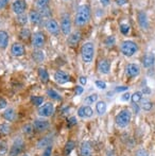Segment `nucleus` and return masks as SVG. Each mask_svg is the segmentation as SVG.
Returning a JSON list of instances; mask_svg holds the SVG:
<instances>
[{
  "instance_id": "obj_2",
  "label": "nucleus",
  "mask_w": 155,
  "mask_h": 156,
  "mask_svg": "<svg viewBox=\"0 0 155 156\" xmlns=\"http://www.w3.org/2000/svg\"><path fill=\"white\" fill-rule=\"evenodd\" d=\"M93 53H95V47L93 43H85L81 49V56L84 63H90L93 58Z\"/></svg>"
},
{
  "instance_id": "obj_54",
  "label": "nucleus",
  "mask_w": 155,
  "mask_h": 156,
  "mask_svg": "<svg viewBox=\"0 0 155 156\" xmlns=\"http://www.w3.org/2000/svg\"><path fill=\"white\" fill-rule=\"evenodd\" d=\"M116 2L119 5H122V4H125L126 2H128V0H116Z\"/></svg>"
},
{
  "instance_id": "obj_37",
  "label": "nucleus",
  "mask_w": 155,
  "mask_h": 156,
  "mask_svg": "<svg viewBox=\"0 0 155 156\" xmlns=\"http://www.w3.org/2000/svg\"><path fill=\"white\" fill-rule=\"evenodd\" d=\"M120 31H121L122 34H128L129 31H130V27H129V25H125V23H122V25H120Z\"/></svg>"
},
{
  "instance_id": "obj_4",
  "label": "nucleus",
  "mask_w": 155,
  "mask_h": 156,
  "mask_svg": "<svg viewBox=\"0 0 155 156\" xmlns=\"http://www.w3.org/2000/svg\"><path fill=\"white\" fill-rule=\"evenodd\" d=\"M120 50H121V52L123 53V55L129 56V58H130V56L134 55V54L136 53L137 50H138V47H137V45L134 43V41H125L121 44Z\"/></svg>"
},
{
  "instance_id": "obj_18",
  "label": "nucleus",
  "mask_w": 155,
  "mask_h": 156,
  "mask_svg": "<svg viewBox=\"0 0 155 156\" xmlns=\"http://www.w3.org/2000/svg\"><path fill=\"white\" fill-rule=\"evenodd\" d=\"M81 41V32L76 31L73 32L71 35H69V38H68V44L71 46V47H75L77 46Z\"/></svg>"
},
{
  "instance_id": "obj_10",
  "label": "nucleus",
  "mask_w": 155,
  "mask_h": 156,
  "mask_svg": "<svg viewBox=\"0 0 155 156\" xmlns=\"http://www.w3.org/2000/svg\"><path fill=\"white\" fill-rule=\"evenodd\" d=\"M46 29L52 35H58L60 33V27L54 19H49L46 23Z\"/></svg>"
},
{
  "instance_id": "obj_34",
  "label": "nucleus",
  "mask_w": 155,
  "mask_h": 156,
  "mask_svg": "<svg viewBox=\"0 0 155 156\" xmlns=\"http://www.w3.org/2000/svg\"><path fill=\"white\" fill-rule=\"evenodd\" d=\"M152 106H153V104H152V102H151V101H149V100L143 101V104H141V107H143V111H147V112L148 111H151Z\"/></svg>"
},
{
  "instance_id": "obj_41",
  "label": "nucleus",
  "mask_w": 155,
  "mask_h": 156,
  "mask_svg": "<svg viewBox=\"0 0 155 156\" xmlns=\"http://www.w3.org/2000/svg\"><path fill=\"white\" fill-rule=\"evenodd\" d=\"M49 2H50V0H37V6H39L41 9L46 8Z\"/></svg>"
},
{
  "instance_id": "obj_30",
  "label": "nucleus",
  "mask_w": 155,
  "mask_h": 156,
  "mask_svg": "<svg viewBox=\"0 0 155 156\" xmlns=\"http://www.w3.org/2000/svg\"><path fill=\"white\" fill-rule=\"evenodd\" d=\"M131 98H132V102L134 103H138L140 102L141 100H143V93L141 91H136V93H134L131 96Z\"/></svg>"
},
{
  "instance_id": "obj_46",
  "label": "nucleus",
  "mask_w": 155,
  "mask_h": 156,
  "mask_svg": "<svg viewBox=\"0 0 155 156\" xmlns=\"http://www.w3.org/2000/svg\"><path fill=\"white\" fill-rule=\"evenodd\" d=\"M5 106H6V101H5V99L0 98V109H3Z\"/></svg>"
},
{
  "instance_id": "obj_25",
  "label": "nucleus",
  "mask_w": 155,
  "mask_h": 156,
  "mask_svg": "<svg viewBox=\"0 0 155 156\" xmlns=\"http://www.w3.org/2000/svg\"><path fill=\"white\" fill-rule=\"evenodd\" d=\"M51 141H52L51 136H47V137H45V138H43L41 140H39L38 144H37V148H38V149L47 148L48 146H50Z\"/></svg>"
},
{
  "instance_id": "obj_47",
  "label": "nucleus",
  "mask_w": 155,
  "mask_h": 156,
  "mask_svg": "<svg viewBox=\"0 0 155 156\" xmlns=\"http://www.w3.org/2000/svg\"><path fill=\"white\" fill-rule=\"evenodd\" d=\"M75 124H77V118H76V117H71L70 119H69L68 125H69V126H71V125H75Z\"/></svg>"
},
{
  "instance_id": "obj_27",
  "label": "nucleus",
  "mask_w": 155,
  "mask_h": 156,
  "mask_svg": "<svg viewBox=\"0 0 155 156\" xmlns=\"http://www.w3.org/2000/svg\"><path fill=\"white\" fill-rule=\"evenodd\" d=\"M3 117L5 120L8 121H13L15 119V112L13 108H10V109H6L5 112L3 113Z\"/></svg>"
},
{
  "instance_id": "obj_21",
  "label": "nucleus",
  "mask_w": 155,
  "mask_h": 156,
  "mask_svg": "<svg viewBox=\"0 0 155 156\" xmlns=\"http://www.w3.org/2000/svg\"><path fill=\"white\" fill-rule=\"evenodd\" d=\"M9 45V34L3 30H0V48L5 49Z\"/></svg>"
},
{
  "instance_id": "obj_29",
  "label": "nucleus",
  "mask_w": 155,
  "mask_h": 156,
  "mask_svg": "<svg viewBox=\"0 0 155 156\" xmlns=\"http://www.w3.org/2000/svg\"><path fill=\"white\" fill-rule=\"evenodd\" d=\"M48 96L50 97V98L52 99V100H56V101H61L62 100V97L60 96V94L56 93L54 89H49V90L47 91Z\"/></svg>"
},
{
  "instance_id": "obj_50",
  "label": "nucleus",
  "mask_w": 155,
  "mask_h": 156,
  "mask_svg": "<svg viewBox=\"0 0 155 156\" xmlns=\"http://www.w3.org/2000/svg\"><path fill=\"white\" fill-rule=\"evenodd\" d=\"M130 98H131V94H124L123 96L121 97V100L122 101H128Z\"/></svg>"
},
{
  "instance_id": "obj_19",
  "label": "nucleus",
  "mask_w": 155,
  "mask_h": 156,
  "mask_svg": "<svg viewBox=\"0 0 155 156\" xmlns=\"http://www.w3.org/2000/svg\"><path fill=\"white\" fill-rule=\"evenodd\" d=\"M98 69H99V71L101 72V73L107 74L111 69L110 62H108L107 60H102L101 62L99 63V65H98Z\"/></svg>"
},
{
  "instance_id": "obj_44",
  "label": "nucleus",
  "mask_w": 155,
  "mask_h": 156,
  "mask_svg": "<svg viewBox=\"0 0 155 156\" xmlns=\"http://www.w3.org/2000/svg\"><path fill=\"white\" fill-rule=\"evenodd\" d=\"M6 151H8V148H6V144H0V155L5 154Z\"/></svg>"
},
{
  "instance_id": "obj_1",
  "label": "nucleus",
  "mask_w": 155,
  "mask_h": 156,
  "mask_svg": "<svg viewBox=\"0 0 155 156\" xmlns=\"http://www.w3.org/2000/svg\"><path fill=\"white\" fill-rule=\"evenodd\" d=\"M90 19V8L87 4H82L78 8L75 23L77 26H84Z\"/></svg>"
},
{
  "instance_id": "obj_32",
  "label": "nucleus",
  "mask_w": 155,
  "mask_h": 156,
  "mask_svg": "<svg viewBox=\"0 0 155 156\" xmlns=\"http://www.w3.org/2000/svg\"><path fill=\"white\" fill-rule=\"evenodd\" d=\"M10 132H11L10 125L6 124V123L0 124V134H1V135H8Z\"/></svg>"
},
{
  "instance_id": "obj_22",
  "label": "nucleus",
  "mask_w": 155,
  "mask_h": 156,
  "mask_svg": "<svg viewBox=\"0 0 155 156\" xmlns=\"http://www.w3.org/2000/svg\"><path fill=\"white\" fill-rule=\"evenodd\" d=\"M29 19L32 23H34V25H38V23L41 21V14H39V12H37V11H31L30 14H29Z\"/></svg>"
},
{
  "instance_id": "obj_53",
  "label": "nucleus",
  "mask_w": 155,
  "mask_h": 156,
  "mask_svg": "<svg viewBox=\"0 0 155 156\" xmlns=\"http://www.w3.org/2000/svg\"><path fill=\"white\" fill-rule=\"evenodd\" d=\"M110 1H111V0H100V2H101V4L103 6L108 5V4H110Z\"/></svg>"
},
{
  "instance_id": "obj_6",
  "label": "nucleus",
  "mask_w": 155,
  "mask_h": 156,
  "mask_svg": "<svg viewBox=\"0 0 155 156\" xmlns=\"http://www.w3.org/2000/svg\"><path fill=\"white\" fill-rule=\"evenodd\" d=\"M54 113V105L51 102H47L38 108V115L41 117H50Z\"/></svg>"
},
{
  "instance_id": "obj_23",
  "label": "nucleus",
  "mask_w": 155,
  "mask_h": 156,
  "mask_svg": "<svg viewBox=\"0 0 155 156\" xmlns=\"http://www.w3.org/2000/svg\"><path fill=\"white\" fill-rule=\"evenodd\" d=\"M106 109H107V106H106V103L103 102V101H99V102L96 104V111L99 115H103L105 114Z\"/></svg>"
},
{
  "instance_id": "obj_14",
  "label": "nucleus",
  "mask_w": 155,
  "mask_h": 156,
  "mask_svg": "<svg viewBox=\"0 0 155 156\" xmlns=\"http://www.w3.org/2000/svg\"><path fill=\"white\" fill-rule=\"evenodd\" d=\"M33 126H34V129H35L36 131L43 132V131H46V129H49L50 123H49V121H47V120L37 119V120H35V121H34Z\"/></svg>"
},
{
  "instance_id": "obj_15",
  "label": "nucleus",
  "mask_w": 155,
  "mask_h": 156,
  "mask_svg": "<svg viewBox=\"0 0 155 156\" xmlns=\"http://www.w3.org/2000/svg\"><path fill=\"white\" fill-rule=\"evenodd\" d=\"M11 52H12V55L14 56H23L25 54V47L21 45L20 43H15L14 45L12 46V49H11Z\"/></svg>"
},
{
  "instance_id": "obj_36",
  "label": "nucleus",
  "mask_w": 155,
  "mask_h": 156,
  "mask_svg": "<svg viewBox=\"0 0 155 156\" xmlns=\"http://www.w3.org/2000/svg\"><path fill=\"white\" fill-rule=\"evenodd\" d=\"M33 129H34V126H32L31 124H25L23 127V133H26V134H31L32 132H33Z\"/></svg>"
},
{
  "instance_id": "obj_13",
  "label": "nucleus",
  "mask_w": 155,
  "mask_h": 156,
  "mask_svg": "<svg viewBox=\"0 0 155 156\" xmlns=\"http://www.w3.org/2000/svg\"><path fill=\"white\" fill-rule=\"evenodd\" d=\"M140 73V68L136 64H129L126 67V74L129 78H135Z\"/></svg>"
},
{
  "instance_id": "obj_45",
  "label": "nucleus",
  "mask_w": 155,
  "mask_h": 156,
  "mask_svg": "<svg viewBox=\"0 0 155 156\" xmlns=\"http://www.w3.org/2000/svg\"><path fill=\"white\" fill-rule=\"evenodd\" d=\"M136 156H149V153L143 149H140L136 152Z\"/></svg>"
},
{
  "instance_id": "obj_49",
  "label": "nucleus",
  "mask_w": 155,
  "mask_h": 156,
  "mask_svg": "<svg viewBox=\"0 0 155 156\" xmlns=\"http://www.w3.org/2000/svg\"><path fill=\"white\" fill-rule=\"evenodd\" d=\"M76 94H83V87H81V86L76 87Z\"/></svg>"
},
{
  "instance_id": "obj_38",
  "label": "nucleus",
  "mask_w": 155,
  "mask_h": 156,
  "mask_svg": "<svg viewBox=\"0 0 155 156\" xmlns=\"http://www.w3.org/2000/svg\"><path fill=\"white\" fill-rule=\"evenodd\" d=\"M115 41H116V39H115L114 36H108L105 41V44H106V46H108V47H112V46L115 45Z\"/></svg>"
},
{
  "instance_id": "obj_20",
  "label": "nucleus",
  "mask_w": 155,
  "mask_h": 156,
  "mask_svg": "<svg viewBox=\"0 0 155 156\" xmlns=\"http://www.w3.org/2000/svg\"><path fill=\"white\" fill-rule=\"evenodd\" d=\"M93 149L89 142L84 141L81 146V156H91Z\"/></svg>"
},
{
  "instance_id": "obj_28",
  "label": "nucleus",
  "mask_w": 155,
  "mask_h": 156,
  "mask_svg": "<svg viewBox=\"0 0 155 156\" xmlns=\"http://www.w3.org/2000/svg\"><path fill=\"white\" fill-rule=\"evenodd\" d=\"M33 58L35 62L41 63L45 60V54H44L43 51H34L33 52Z\"/></svg>"
},
{
  "instance_id": "obj_35",
  "label": "nucleus",
  "mask_w": 155,
  "mask_h": 156,
  "mask_svg": "<svg viewBox=\"0 0 155 156\" xmlns=\"http://www.w3.org/2000/svg\"><path fill=\"white\" fill-rule=\"evenodd\" d=\"M39 14H41V17H46V16H50L51 15V12H50V10L46 6V8H41V12H39Z\"/></svg>"
},
{
  "instance_id": "obj_56",
  "label": "nucleus",
  "mask_w": 155,
  "mask_h": 156,
  "mask_svg": "<svg viewBox=\"0 0 155 156\" xmlns=\"http://www.w3.org/2000/svg\"><path fill=\"white\" fill-rule=\"evenodd\" d=\"M23 156H29V155H28V154H25V155H23Z\"/></svg>"
},
{
  "instance_id": "obj_40",
  "label": "nucleus",
  "mask_w": 155,
  "mask_h": 156,
  "mask_svg": "<svg viewBox=\"0 0 155 156\" xmlns=\"http://www.w3.org/2000/svg\"><path fill=\"white\" fill-rule=\"evenodd\" d=\"M27 16H26L25 14H21V15H18V18H17V21H18L19 23H21V25H25L26 23H27Z\"/></svg>"
},
{
  "instance_id": "obj_12",
  "label": "nucleus",
  "mask_w": 155,
  "mask_h": 156,
  "mask_svg": "<svg viewBox=\"0 0 155 156\" xmlns=\"http://www.w3.org/2000/svg\"><path fill=\"white\" fill-rule=\"evenodd\" d=\"M78 115L81 118H90L93 115V111L89 105H84V106H81L79 108Z\"/></svg>"
},
{
  "instance_id": "obj_52",
  "label": "nucleus",
  "mask_w": 155,
  "mask_h": 156,
  "mask_svg": "<svg viewBox=\"0 0 155 156\" xmlns=\"http://www.w3.org/2000/svg\"><path fill=\"white\" fill-rule=\"evenodd\" d=\"M80 83L82 85H85L87 83V79L85 76H80Z\"/></svg>"
},
{
  "instance_id": "obj_7",
  "label": "nucleus",
  "mask_w": 155,
  "mask_h": 156,
  "mask_svg": "<svg viewBox=\"0 0 155 156\" xmlns=\"http://www.w3.org/2000/svg\"><path fill=\"white\" fill-rule=\"evenodd\" d=\"M32 45L35 49H39L43 47L45 45V34L41 31L34 33L32 37Z\"/></svg>"
},
{
  "instance_id": "obj_51",
  "label": "nucleus",
  "mask_w": 155,
  "mask_h": 156,
  "mask_svg": "<svg viewBox=\"0 0 155 156\" xmlns=\"http://www.w3.org/2000/svg\"><path fill=\"white\" fill-rule=\"evenodd\" d=\"M124 90H128V87H126V86H121V87H117V88H116L117 93H120V91H124Z\"/></svg>"
},
{
  "instance_id": "obj_42",
  "label": "nucleus",
  "mask_w": 155,
  "mask_h": 156,
  "mask_svg": "<svg viewBox=\"0 0 155 156\" xmlns=\"http://www.w3.org/2000/svg\"><path fill=\"white\" fill-rule=\"evenodd\" d=\"M51 154H52V147H51V144H50V146H48L47 148L45 149L43 156H51Z\"/></svg>"
},
{
  "instance_id": "obj_5",
  "label": "nucleus",
  "mask_w": 155,
  "mask_h": 156,
  "mask_svg": "<svg viewBox=\"0 0 155 156\" xmlns=\"http://www.w3.org/2000/svg\"><path fill=\"white\" fill-rule=\"evenodd\" d=\"M23 147H25V144H23V139H20V138H17V139L13 142L9 154H10V156H18V155H20L21 152H23Z\"/></svg>"
},
{
  "instance_id": "obj_31",
  "label": "nucleus",
  "mask_w": 155,
  "mask_h": 156,
  "mask_svg": "<svg viewBox=\"0 0 155 156\" xmlns=\"http://www.w3.org/2000/svg\"><path fill=\"white\" fill-rule=\"evenodd\" d=\"M97 100H98V94H89V96L85 99V103H86L87 105H90V104H93Z\"/></svg>"
},
{
  "instance_id": "obj_24",
  "label": "nucleus",
  "mask_w": 155,
  "mask_h": 156,
  "mask_svg": "<svg viewBox=\"0 0 155 156\" xmlns=\"http://www.w3.org/2000/svg\"><path fill=\"white\" fill-rule=\"evenodd\" d=\"M38 76L43 83H47L48 81H49V74H48V71L45 69V68H39L38 69Z\"/></svg>"
},
{
  "instance_id": "obj_9",
  "label": "nucleus",
  "mask_w": 155,
  "mask_h": 156,
  "mask_svg": "<svg viewBox=\"0 0 155 156\" xmlns=\"http://www.w3.org/2000/svg\"><path fill=\"white\" fill-rule=\"evenodd\" d=\"M26 8H27V4L23 0H15L12 4V9H13V12L17 15H21L25 13Z\"/></svg>"
},
{
  "instance_id": "obj_43",
  "label": "nucleus",
  "mask_w": 155,
  "mask_h": 156,
  "mask_svg": "<svg viewBox=\"0 0 155 156\" xmlns=\"http://www.w3.org/2000/svg\"><path fill=\"white\" fill-rule=\"evenodd\" d=\"M96 86L100 89H105L106 88V84L103 81H96Z\"/></svg>"
},
{
  "instance_id": "obj_17",
  "label": "nucleus",
  "mask_w": 155,
  "mask_h": 156,
  "mask_svg": "<svg viewBox=\"0 0 155 156\" xmlns=\"http://www.w3.org/2000/svg\"><path fill=\"white\" fill-rule=\"evenodd\" d=\"M155 63V55L154 53H148L143 56V64L146 68H151Z\"/></svg>"
},
{
  "instance_id": "obj_8",
  "label": "nucleus",
  "mask_w": 155,
  "mask_h": 156,
  "mask_svg": "<svg viewBox=\"0 0 155 156\" xmlns=\"http://www.w3.org/2000/svg\"><path fill=\"white\" fill-rule=\"evenodd\" d=\"M61 30L65 35H69L71 31V20L68 14H64L62 16V23H61Z\"/></svg>"
},
{
  "instance_id": "obj_16",
  "label": "nucleus",
  "mask_w": 155,
  "mask_h": 156,
  "mask_svg": "<svg viewBox=\"0 0 155 156\" xmlns=\"http://www.w3.org/2000/svg\"><path fill=\"white\" fill-rule=\"evenodd\" d=\"M138 23L141 27V29H143V30H148V28H149L148 16L145 12H143V11H140V12L138 13Z\"/></svg>"
},
{
  "instance_id": "obj_26",
  "label": "nucleus",
  "mask_w": 155,
  "mask_h": 156,
  "mask_svg": "<svg viewBox=\"0 0 155 156\" xmlns=\"http://www.w3.org/2000/svg\"><path fill=\"white\" fill-rule=\"evenodd\" d=\"M75 146H76V144L72 141V140H69V141H67L66 146H65V149H64V155L68 156L69 154H70V153L72 152L73 149H75Z\"/></svg>"
},
{
  "instance_id": "obj_55",
  "label": "nucleus",
  "mask_w": 155,
  "mask_h": 156,
  "mask_svg": "<svg viewBox=\"0 0 155 156\" xmlns=\"http://www.w3.org/2000/svg\"><path fill=\"white\" fill-rule=\"evenodd\" d=\"M143 93H146V94H150V93H151V91H150V89H149V88H143Z\"/></svg>"
},
{
  "instance_id": "obj_48",
  "label": "nucleus",
  "mask_w": 155,
  "mask_h": 156,
  "mask_svg": "<svg viewBox=\"0 0 155 156\" xmlns=\"http://www.w3.org/2000/svg\"><path fill=\"white\" fill-rule=\"evenodd\" d=\"M9 2H10V0H0V9L5 8Z\"/></svg>"
},
{
  "instance_id": "obj_3",
  "label": "nucleus",
  "mask_w": 155,
  "mask_h": 156,
  "mask_svg": "<svg viewBox=\"0 0 155 156\" xmlns=\"http://www.w3.org/2000/svg\"><path fill=\"white\" fill-rule=\"evenodd\" d=\"M131 118H132V113L129 109H123L116 116V124L119 127H125L126 125H129L131 121Z\"/></svg>"
},
{
  "instance_id": "obj_11",
  "label": "nucleus",
  "mask_w": 155,
  "mask_h": 156,
  "mask_svg": "<svg viewBox=\"0 0 155 156\" xmlns=\"http://www.w3.org/2000/svg\"><path fill=\"white\" fill-rule=\"evenodd\" d=\"M54 80L56 81V83L63 85V84H66V83H68L69 81H70V78H69L68 74L65 73L64 71H61V70H58V71H56L55 74H54Z\"/></svg>"
},
{
  "instance_id": "obj_33",
  "label": "nucleus",
  "mask_w": 155,
  "mask_h": 156,
  "mask_svg": "<svg viewBox=\"0 0 155 156\" xmlns=\"http://www.w3.org/2000/svg\"><path fill=\"white\" fill-rule=\"evenodd\" d=\"M31 101L35 106H41V104H43L44 102V98L43 97H32L31 98Z\"/></svg>"
},
{
  "instance_id": "obj_39",
  "label": "nucleus",
  "mask_w": 155,
  "mask_h": 156,
  "mask_svg": "<svg viewBox=\"0 0 155 156\" xmlns=\"http://www.w3.org/2000/svg\"><path fill=\"white\" fill-rule=\"evenodd\" d=\"M20 36L23 37V39H28L30 36V30L27 29V28H26V29H23V31L20 33Z\"/></svg>"
}]
</instances>
